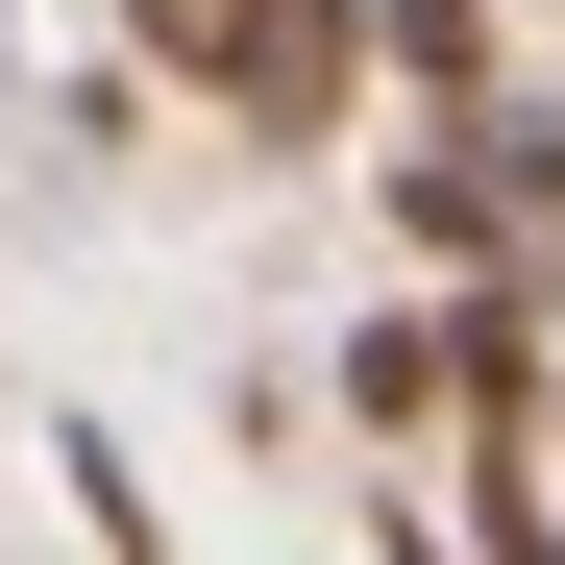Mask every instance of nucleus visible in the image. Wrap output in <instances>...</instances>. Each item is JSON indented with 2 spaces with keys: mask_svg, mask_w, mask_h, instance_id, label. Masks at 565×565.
<instances>
[{
  "mask_svg": "<svg viewBox=\"0 0 565 565\" xmlns=\"http://www.w3.org/2000/svg\"><path fill=\"white\" fill-rule=\"evenodd\" d=\"M198 74H222V124H246V148H320V124H344V74H369V0H222V50H198Z\"/></svg>",
  "mask_w": 565,
  "mask_h": 565,
  "instance_id": "obj_1",
  "label": "nucleus"
},
{
  "mask_svg": "<svg viewBox=\"0 0 565 565\" xmlns=\"http://www.w3.org/2000/svg\"><path fill=\"white\" fill-rule=\"evenodd\" d=\"M369 50H394L418 99H467V74H492V0H369Z\"/></svg>",
  "mask_w": 565,
  "mask_h": 565,
  "instance_id": "obj_5",
  "label": "nucleus"
},
{
  "mask_svg": "<svg viewBox=\"0 0 565 565\" xmlns=\"http://www.w3.org/2000/svg\"><path fill=\"white\" fill-rule=\"evenodd\" d=\"M394 246L443 270V296H492V270H541V246H516V198H492L467 148H394Z\"/></svg>",
  "mask_w": 565,
  "mask_h": 565,
  "instance_id": "obj_2",
  "label": "nucleus"
},
{
  "mask_svg": "<svg viewBox=\"0 0 565 565\" xmlns=\"http://www.w3.org/2000/svg\"><path fill=\"white\" fill-rule=\"evenodd\" d=\"M443 394H467V344H443V296H418V320H369V344H344V418H369V443H418Z\"/></svg>",
  "mask_w": 565,
  "mask_h": 565,
  "instance_id": "obj_3",
  "label": "nucleus"
},
{
  "mask_svg": "<svg viewBox=\"0 0 565 565\" xmlns=\"http://www.w3.org/2000/svg\"><path fill=\"white\" fill-rule=\"evenodd\" d=\"M0 74H25V0H0Z\"/></svg>",
  "mask_w": 565,
  "mask_h": 565,
  "instance_id": "obj_6",
  "label": "nucleus"
},
{
  "mask_svg": "<svg viewBox=\"0 0 565 565\" xmlns=\"http://www.w3.org/2000/svg\"><path fill=\"white\" fill-rule=\"evenodd\" d=\"M467 172L516 198V246H565V99H492V124H467Z\"/></svg>",
  "mask_w": 565,
  "mask_h": 565,
  "instance_id": "obj_4",
  "label": "nucleus"
}]
</instances>
